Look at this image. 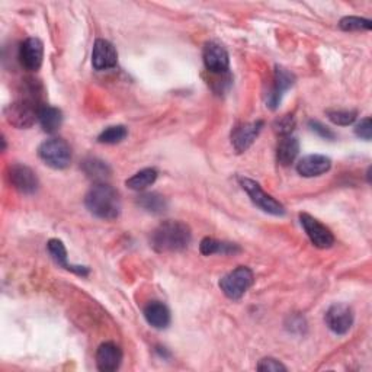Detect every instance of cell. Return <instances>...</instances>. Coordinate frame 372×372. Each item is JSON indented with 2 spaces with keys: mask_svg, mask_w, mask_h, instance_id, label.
<instances>
[{
  "mask_svg": "<svg viewBox=\"0 0 372 372\" xmlns=\"http://www.w3.org/2000/svg\"><path fill=\"white\" fill-rule=\"evenodd\" d=\"M192 231L182 221L168 220L159 224L151 233V247L157 253L182 252L191 244Z\"/></svg>",
  "mask_w": 372,
  "mask_h": 372,
  "instance_id": "6da1fadb",
  "label": "cell"
},
{
  "mask_svg": "<svg viewBox=\"0 0 372 372\" xmlns=\"http://www.w3.org/2000/svg\"><path fill=\"white\" fill-rule=\"evenodd\" d=\"M85 205L91 214L101 220L112 221L121 214L119 193L106 182L94 184L85 196Z\"/></svg>",
  "mask_w": 372,
  "mask_h": 372,
  "instance_id": "7a4b0ae2",
  "label": "cell"
},
{
  "mask_svg": "<svg viewBox=\"0 0 372 372\" xmlns=\"http://www.w3.org/2000/svg\"><path fill=\"white\" fill-rule=\"evenodd\" d=\"M255 282L252 269L247 266H238L220 279V288L224 296L230 300H240Z\"/></svg>",
  "mask_w": 372,
  "mask_h": 372,
  "instance_id": "3957f363",
  "label": "cell"
},
{
  "mask_svg": "<svg viewBox=\"0 0 372 372\" xmlns=\"http://www.w3.org/2000/svg\"><path fill=\"white\" fill-rule=\"evenodd\" d=\"M38 156L47 166L61 171L71 161V149L63 139H50L38 147Z\"/></svg>",
  "mask_w": 372,
  "mask_h": 372,
  "instance_id": "277c9868",
  "label": "cell"
},
{
  "mask_svg": "<svg viewBox=\"0 0 372 372\" xmlns=\"http://www.w3.org/2000/svg\"><path fill=\"white\" fill-rule=\"evenodd\" d=\"M43 105H38L31 99L21 98L19 101L11 104L5 109V118L12 127L25 130L31 129L38 119V111Z\"/></svg>",
  "mask_w": 372,
  "mask_h": 372,
  "instance_id": "5b68a950",
  "label": "cell"
},
{
  "mask_svg": "<svg viewBox=\"0 0 372 372\" xmlns=\"http://www.w3.org/2000/svg\"><path fill=\"white\" fill-rule=\"evenodd\" d=\"M238 182H240L241 188L246 191V193L251 196L252 202L256 206H259L262 211L276 216V217L285 216V206L279 201H276L272 195L266 193L258 182H255L249 178H238Z\"/></svg>",
  "mask_w": 372,
  "mask_h": 372,
  "instance_id": "8992f818",
  "label": "cell"
},
{
  "mask_svg": "<svg viewBox=\"0 0 372 372\" xmlns=\"http://www.w3.org/2000/svg\"><path fill=\"white\" fill-rule=\"evenodd\" d=\"M300 223L307 233L310 241L318 249H328L335 244V236L324 224L311 217L310 214H300Z\"/></svg>",
  "mask_w": 372,
  "mask_h": 372,
  "instance_id": "52a82bcc",
  "label": "cell"
},
{
  "mask_svg": "<svg viewBox=\"0 0 372 372\" xmlns=\"http://www.w3.org/2000/svg\"><path fill=\"white\" fill-rule=\"evenodd\" d=\"M326 324L335 335H346L353 326V311L346 304H333L326 313Z\"/></svg>",
  "mask_w": 372,
  "mask_h": 372,
  "instance_id": "ba28073f",
  "label": "cell"
},
{
  "mask_svg": "<svg viewBox=\"0 0 372 372\" xmlns=\"http://www.w3.org/2000/svg\"><path fill=\"white\" fill-rule=\"evenodd\" d=\"M8 179L9 184L21 193L25 195H31L35 193L38 186H39V181L35 175V172L25 166V164H12L8 169Z\"/></svg>",
  "mask_w": 372,
  "mask_h": 372,
  "instance_id": "9c48e42d",
  "label": "cell"
},
{
  "mask_svg": "<svg viewBox=\"0 0 372 372\" xmlns=\"http://www.w3.org/2000/svg\"><path fill=\"white\" fill-rule=\"evenodd\" d=\"M44 60V46L38 38H26L19 47V61L24 69L29 71H36L43 66Z\"/></svg>",
  "mask_w": 372,
  "mask_h": 372,
  "instance_id": "30bf717a",
  "label": "cell"
},
{
  "mask_svg": "<svg viewBox=\"0 0 372 372\" xmlns=\"http://www.w3.org/2000/svg\"><path fill=\"white\" fill-rule=\"evenodd\" d=\"M263 126H265L263 121H255V122L243 124V126L234 129L231 133V144L234 150L237 153H244L255 143Z\"/></svg>",
  "mask_w": 372,
  "mask_h": 372,
  "instance_id": "8fae6325",
  "label": "cell"
},
{
  "mask_svg": "<svg viewBox=\"0 0 372 372\" xmlns=\"http://www.w3.org/2000/svg\"><path fill=\"white\" fill-rule=\"evenodd\" d=\"M296 84V76L288 71L286 69L281 67V66H276L275 67V74H273V85H272V89H271V94L266 99V104L271 109H276L278 105L281 104L282 101V96L285 95V92L293 88V85Z\"/></svg>",
  "mask_w": 372,
  "mask_h": 372,
  "instance_id": "7c38bea8",
  "label": "cell"
},
{
  "mask_svg": "<svg viewBox=\"0 0 372 372\" xmlns=\"http://www.w3.org/2000/svg\"><path fill=\"white\" fill-rule=\"evenodd\" d=\"M203 64L205 69L213 74H223L228 70L230 59L224 47L217 43H206L203 47Z\"/></svg>",
  "mask_w": 372,
  "mask_h": 372,
  "instance_id": "4fadbf2b",
  "label": "cell"
},
{
  "mask_svg": "<svg viewBox=\"0 0 372 372\" xmlns=\"http://www.w3.org/2000/svg\"><path fill=\"white\" fill-rule=\"evenodd\" d=\"M118 63V54L115 47L106 39H96L92 51V66L95 70H109Z\"/></svg>",
  "mask_w": 372,
  "mask_h": 372,
  "instance_id": "5bb4252c",
  "label": "cell"
},
{
  "mask_svg": "<svg viewBox=\"0 0 372 372\" xmlns=\"http://www.w3.org/2000/svg\"><path fill=\"white\" fill-rule=\"evenodd\" d=\"M332 168V160L323 154H310L303 157L297 164V172L304 178L324 175Z\"/></svg>",
  "mask_w": 372,
  "mask_h": 372,
  "instance_id": "9a60e30c",
  "label": "cell"
},
{
  "mask_svg": "<svg viewBox=\"0 0 372 372\" xmlns=\"http://www.w3.org/2000/svg\"><path fill=\"white\" fill-rule=\"evenodd\" d=\"M122 351L114 342H105L98 348L96 365L102 372H114L121 366Z\"/></svg>",
  "mask_w": 372,
  "mask_h": 372,
  "instance_id": "2e32d148",
  "label": "cell"
},
{
  "mask_svg": "<svg viewBox=\"0 0 372 372\" xmlns=\"http://www.w3.org/2000/svg\"><path fill=\"white\" fill-rule=\"evenodd\" d=\"M47 247H49V252H50L53 261H54L60 268L67 269V271H70V272H73V273H77V275H80V276H88V275H89V269H88V268H85V266H74V265H70V263L67 262V251H66V247H64V244H63L61 240H59V238H51V240L49 241Z\"/></svg>",
  "mask_w": 372,
  "mask_h": 372,
  "instance_id": "e0dca14e",
  "label": "cell"
},
{
  "mask_svg": "<svg viewBox=\"0 0 372 372\" xmlns=\"http://www.w3.org/2000/svg\"><path fill=\"white\" fill-rule=\"evenodd\" d=\"M144 318L154 328H166L171 324V311L166 304L151 301L144 307Z\"/></svg>",
  "mask_w": 372,
  "mask_h": 372,
  "instance_id": "ac0fdd59",
  "label": "cell"
},
{
  "mask_svg": "<svg viewBox=\"0 0 372 372\" xmlns=\"http://www.w3.org/2000/svg\"><path fill=\"white\" fill-rule=\"evenodd\" d=\"M300 153V143L296 137L286 136L282 137L276 147V160L281 166H289L293 164Z\"/></svg>",
  "mask_w": 372,
  "mask_h": 372,
  "instance_id": "d6986e66",
  "label": "cell"
},
{
  "mask_svg": "<svg viewBox=\"0 0 372 372\" xmlns=\"http://www.w3.org/2000/svg\"><path fill=\"white\" fill-rule=\"evenodd\" d=\"M38 121L46 133L54 134L60 130L63 124V112L59 108L43 105L38 111Z\"/></svg>",
  "mask_w": 372,
  "mask_h": 372,
  "instance_id": "ffe728a7",
  "label": "cell"
},
{
  "mask_svg": "<svg viewBox=\"0 0 372 372\" xmlns=\"http://www.w3.org/2000/svg\"><path fill=\"white\" fill-rule=\"evenodd\" d=\"M199 251L203 256H211V255H216V253L236 255L241 249L234 243H226V241H218V240L211 238V237H205V238L201 240Z\"/></svg>",
  "mask_w": 372,
  "mask_h": 372,
  "instance_id": "44dd1931",
  "label": "cell"
},
{
  "mask_svg": "<svg viewBox=\"0 0 372 372\" xmlns=\"http://www.w3.org/2000/svg\"><path fill=\"white\" fill-rule=\"evenodd\" d=\"M81 169H84L85 175L92 179L95 184L105 182L106 179L111 178V168L108 164L96 157H89L84 163H81Z\"/></svg>",
  "mask_w": 372,
  "mask_h": 372,
  "instance_id": "7402d4cb",
  "label": "cell"
},
{
  "mask_svg": "<svg viewBox=\"0 0 372 372\" xmlns=\"http://www.w3.org/2000/svg\"><path fill=\"white\" fill-rule=\"evenodd\" d=\"M137 205L147 213L161 214L168 210V201L157 192H146L137 198Z\"/></svg>",
  "mask_w": 372,
  "mask_h": 372,
  "instance_id": "603a6c76",
  "label": "cell"
},
{
  "mask_svg": "<svg viewBox=\"0 0 372 372\" xmlns=\"http://www.w3.org/2000/svg\"><path fill=\"white\" fill-rule=\"evenodd\" d=\"M157 171L153 169V168H147V169H143L140 172H137L134 176H131L126 185L133 189V191H144L147 189L149 186H151L156 179H157Z\"/></svg>",
  "mask_w": 372,
  "mask_h": 372,
  "instance_id": "cb8c5ba5",
  "label": "cell"
},
{
  "mask_svg": "<svg viewBox=\"0 0 372 372\" xmlns=\"http://www.w3.org/2000/svg\"><path fill=\"white\" fill-rule=\"evenodd\" d=\"M127 136H129V131H127L126 127H124V126H112V127H108L106 130H104L99 134L98 141L101 144H118V143L126 140Z\"/></svg>",
  "mask_w": 372,
  "mask_h": 372,
  "instance_id": "d4e9b609",
  "label": "cell"
},
{
  "mask_svg": "<svg viewBox=\"0 0 372 372\" xmlns=\"http://www.w3.org/2000/svg\"><path fill=\"white\" fill-rule=\"evenodd\" d=\"M327 118L332 121L336 126L348 127L351 124L356 121L358 112L356 111H348V109H335V111H327Z\"/></svg>",
  "mask_w": 372,
  "mask_h": 372,
  "instance_id": "484cf974",
  "label": "cell"
},
{
  "mask_svg": "<svg viewBox=\"0 0 372 372\" xmlns=\"http://www.w3.org/2000/svg\"><path fill=\"white\" fill-rule=\"evenodd\" d=\"M339 26L342 31H369L372 28V22L359 16H346L341 19Z\"/></svg>",
  "mask_w": 372,
  "mask_h": 372,
  "instance_id": "4316f807",
  "label": "cell"
},
{
  "mask_svg": "<svg viewBox=\"0 0 372 372\" xmlns=\"http://www.w3.org/2000/svg\"><path fill=\"white\" fill-rule=\"evenodd\" d=\"M296 129V118L294 115H282L278 119H275L273 122V131L276 134H279L281 137H286L291 136V133Z\"/></svg>",
  "mask_w": 372,
  "mask_h": 372,
  "instance_id": "83f0119b",
  "label": "cell"
},
{
  "mask_svg": "<svg viewBox=\"0 0 372 372\" xmlns=\"http://www.w3.org/2000/svg\"><path fill=\"white\" fill-rule=\"evenodd\" d=\"M258 371H262V372H279V371H282V372H285L286 366L275 358H263L258 363Z\"/></svg>",
  "mask_w": 372,
  "mask_h": 372,
  "instance_id": "f1b7e54d",
  "label": "cell"
},
{
  "mask_svg": "<svg viewBox=\"0 0 372 372\" xmlns=\"http://www.w3.org/2000/svg\"><path fill=\"white\" fill-rule=\"evenodd\" d=\"M308 127H310V130L313 131V133H316L317 136H320L321 139H326V140H335L336 139V136H335V133L330 130L328 127H326V126H323L321 122H318V121H308Z\"/></svg>",
  "mask_w": 372,
  "mask_h": 372,
  "instance_id": "f546056e",
  "label": "cell"
},
{
  "mask_svg": "<svg viewBox=\"0 0 372 372\" xmlns=\"http://www.w3.org/2000/svg\"><path fill=\"white\" fill-rule=\"evenodd\" d=\"M355 134H356L359 139H362V140H366V141L371 140V137H372V121H371L369 116L363 118V119L358 124L356 129H355Z\"/></svg>",
  "mask_w": 372,
  "mask_h": 372,
  "instance_id": "4dcf8cb0",
  "label": "cell"
}]
</instances>
